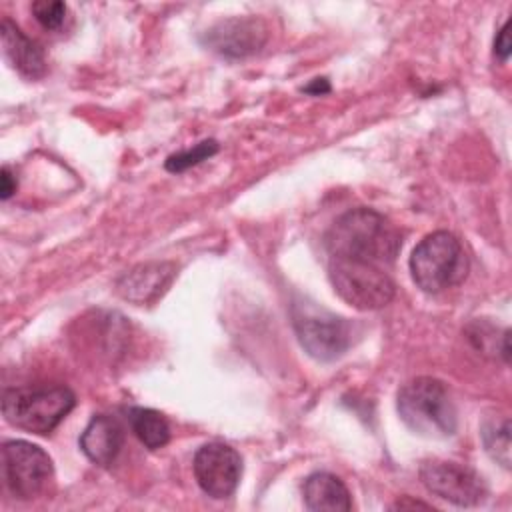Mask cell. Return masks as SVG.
Masks as SVG:
<instances>
[{
  "label": "cell",
  "instance_id": "obj_1",
  "mask_svg": "<svg viewBox=\"0 0 512 512\" xmlns=\"http://www.w3.org/2000/svg\"><path fill=\"white\" fill-rule=\"evenodd\" d=\"M330 256L390 264L402 248L400 230L372 208H352L344 212L326 232Z\"/></svg>",
  "mask_w": 512,
  "mask_h": 512
},
{
  "label": "cell",
  "instance_id": "obj_2",
  "mask_svg": "<svg viewBox=\"0 0 512 512\" xmlns=\"http://www.w3.org/2000/svg\"><path fill=\"white\" fill-rule=\"evenodd\" d=\"M76 396L60 384H32L8 388L2 396V414L8 424L46 436L74 408Z\"/></svg>",
  "mask_w": 512,
  "mask_h": 512
},
{
  "label": "cell",
  "instance_id": "obj_3",
  "mask_svg": "<svg viewBox=\"0 0 512 512\" xmlns=\"http://www.w3.org/2000/svg\"><path fill=\"white\" fill-rule=\"evenodd\" d=\"M402 422L416 434L446 438L456 432V408L444 382L420 376L406 382L396 398Z\"/></svg>",
  "mask_w": 512,
  "mask_h": 512
},
{
  "label": "cell",
  "instance_id": "obj_4",
  "mask_svg": "<svg viewBox=\"0 0 512 512\" xmlns=\"http://www.w3.org/2000/svg\"><path fill=\"white\" fill-rule=\"evenodd\" d=\"M410 272L418 288L438 294L458 286L468 274V256L462 242L446 230L424 236L410 256Z\"/></svg>",
  "mask_w": 512,
  "mask_h": 512
},
{
  "label": "cell",
  "instance_id": "obj_5",
  "mask_svg": "<svg viewBox=\"0 0 512 512\" xmlns=\"http://www.w3.org/2000/svg\"><path fill=\"white\" fill-rule=\"evenodd\" d=\"M328 276L334 292L358 310H378L392 302L396 286L392 278L372 262L330 256Z\"/></svg>",
  "mask_w": 512,
  "mask_h": 512
},
{
  "label": "cell",
  "instance_id": "obj_6",
  "mask_svg": "<svg viewBox=\"0 0 512 512\" xmlns=\"http://www.w3.org/2000/svg\"><path fill=\"white\" fill-rule=\"evenodd\" d=\"M292 326L302 348L320 362L340 358L352 344V324L310 300L292 304Z\"/></svg>",
  "mask_w": 512,
  "mask_h": 512
},
{
  "label": "cell",
  "instance_id": "obj_7",
  "mask_svg": "<svg viewBox=\"0 0 512 512\" xmlns=\"http://www.w3.org/2000/svg\"><path fill=\"white\" fill-rule=\"evenodd\" d=\"M52 460L36 444L8 440L2 446V476L8 492L18 500L36 498L52 478Z\"/></svg>",
  "mask_w": 512,
  "mask_h": 512
},
{
  "label": "cell",
  "instance_id": "obj_8",
  "mask_svg": "<svg viewBox=\"0 0 512 512\" xmlns=\"http://www.w3.org/2000/svg\"><path fill=\"white\" fill-rule=\"evenodd\" d=\"M420 480L432 494L456 506H476L488 494L482 476L458 462L426 460L420 466Z\"/></svg>",
  "mask_w": 512,
  "mask_h": 512
},
{
  "label": "cell",
  "instance_id": "obj_9",
  "mask_svg": "<svg viewBox=\"0 0 512 512\" xmlns=\"http://www.w3.org/2000/svg\"><path fill=\"white\" fill-rule=\"evenodd\" d=\"M198 486L212 498H228L236 492L242 476L240 454L224 442H208L194 456Z\"/></svg>",
  "mask_w": 512,
  "mask_h": 512
},
{
  "label": "cell",
  "instance_id": "obj_10",
  "mask_svg": "<svg viewBox=\"0 0 512 512\" xmlns=\"http://www.w3.org/2000/svg\"><path fill=\"white\" fill-rule=\"evenodd\" d=\"M268 40V26L256 16H232L218 20L202 34V44L224 58L256 54Z\"/></svg>",
  "mask_w": 512,
  "mask_h": 512
},
{
  "label": "cell",
  "instance_id": "obj_11",
  "mask_svg": "<svg viewBox=\"0 0 512 512\" xmlns=\"http://www.w3.org/2000/svg\"><path fill=\"white\" fill-rule=\"evenodd\" d=\"M176 278V266L172 262H146L128 270L118 282L116 292L134 304L156 302Z\"/></svg>",
  "mask_w": 512,
  "mask_h": 512
},
{
  "label": "cell",
  "instance_id": "obj_12",
  "mask_svg": "<svg viewBox=\"0 0 512 512\" xmlns=\"http://www.w3.org/2000/svg\"><path fill=\"white\" fill-rule=\"evenodd\" d=\"M2 50L10 66L24 78L36 80L46 74V58L32 38H28L10 18H4L0 24Z\"/></svg>",
  "mask_w": 512,
  "mask_h": 512
},
{
  "label": "cell",
  "instance_id": "obj_13",
  "mask_svg": "<svg viewBox=\"0 0 512 512\" xmlns=\"http://www.w3.org/2000/svg\"><path fill=\"white\" fill-rule=\"evenodd\" d=\"M124 446L120 422L108 414L94 416L80 436V448L86 458L98 466H110Z\"/></svg>",
  "mask_w": 512,
  "mask_h": 512
},
{
  "label": "cell",
  "instance_id": "obj_14",
  "mask_svg": "<svg viewBox=\"0 0 512 512\" xmlns=\"http://www.w3.org/2000/svg\"><path fill=\"white\" fill-rule=\"evenodd\" d=\"M304 504L314 512H348L352 498L346 484L330 472H314L304 482Z\"/></svg>",
  "mask_w": 512,
  "mask_h": 512
},
{
  "label": "cell",
  "instance_id": "obj_15",
  "mask_svg": "<svg viewBox=\"0 0 512 512\" xmlns=\"http://www.w3.org/2000/svg\"><path fill=\"white\" fill-rule=\"evenodd\" d=\"M128 422L136 438L148 448L158 450L170 440V426L164 416L152 408L134 406L128 410Z\"/></svg>",
  "mask_w": 512,
  "mask_h": 512
},
{
  "label": "cell",
  "instance_id": "obj_16",
  "mask_svg": "<svg viewBox=\"0 0 512 512\" xmlns=\"http://www.w3.org/2000/svg\"><path fill=\"white\" fill-rule=\"evenodd\" d=\"M466 336L482 354H500L504 362H510V330L496 336V330L486 322H472L466 326Z\"/></svg>",
  "mask_w": 512,
  "mask_h": 512
},
{
  "label": "cell",
  "instance_id": "obj_17",
  "mask_svg": "<svg viewBox=\"0 0 512 512\" xmlns=\"http://www.w3.org/2000/svg\"><path fill=\"white\" fill-rule=\"evenodd\" d=\"M482 440L486 452L504 468H510V420L488 422L482 428Z\"/></svg>",
  "mask_w": 512,
  "mask_h": 512
},
{
  "label": "cell",
  "instance_id": "obj_18",
  "mask_svg": "<svg viewBox=\"0 0 512 512\" xmlns=\"http://www.w3.org/2000/svg\"><path fill=\"white\" fill-rule=\"evenodd\" d=\"M216 152H218V142L216 140H202V142H198L196 146H192L188 150H182V152H176V154L168 156L164 166H166L168 172H184V170L208 160Z\"/></svg>",
  "mask_w": 512,
  "mask_h": 512
},
{
  "label": "cell",
  "instance_id": "obj_19",
  "mask_svg": "<svg viewBox=\"0 0 512 512\" xmlns=\"http://www.w3.org/2000/svg\"><path fill=\"white\" fill-rule=\"evenodd\" d=\"M32 14L38 24L46 30H60L66 20V4L58 0H36L32 2Z\"/></svg>",
  "mask_w": 512,
  "mask_h": 512
},
{
  "label": "cell",
  "instance_id": "obj_20",
  "mask_svg": "<svg viewBox=\"0 0 512 512\" xmlns=\"http://www.w3.org/2000/svg\"><path fill=\"white\" fill-rule=\"evenodd\" d=\"M510 52H512V42H510L508 22H504V24H502V28L498 30L496 38H494V54H496L502 62H506V60H508V56H510Z\"/></svg>",
  "mask_w": 512,
  "mask_h": 512
},
{
  "label": "cell",
  "instance_id": "obj_21",
  "mask_svg": "<svg viewBox=\"0 0 512 512\" xmlns=\"http://www.w3.org/2000/svg\"><path fill=\"white\" fill-rule=\"evenodd\" d=\"M16 188H18L16 176L12 174V170L8 166H4L0 170V196H2V200H8L16 192Z\"/></svg>",
  "mask_w": 512,
  "mask_h": 512
},
{
  "label": "cell",
  "instance_id": "obj_22",
  "mask_svg": "<svg viewBox=\"0 0 512 512\" xmlns=\"http://www.w3.org/2000/svg\"><path fill=\"white\" fill-rule=\"evenodd\" d=\"M306 92H310V94H326L328 90H330V84H328V80L326 78H316L312 84H308L306 88H304Z\"/></svg>",
  "mask_w": 512,
  "mask_h": 512
},
{
  "label": "cell",
  "instance_id": "obj_23",
  "mask_svg": "<svg viewBox=\"0 0 512 512\" xmlns=\"http://www.w3.org/2000/svg\"><path fill=\"white\" fill-rule=\"evenodd\" d=\"M406 506H412V508H414V506H420V508H430L428 504H424V502H418V500H416V502H414V500H398V502H396L392 508H406Z\"/></svg>",
  "mask_w": 512,
  "mask_h": 512
}]
</instances>
